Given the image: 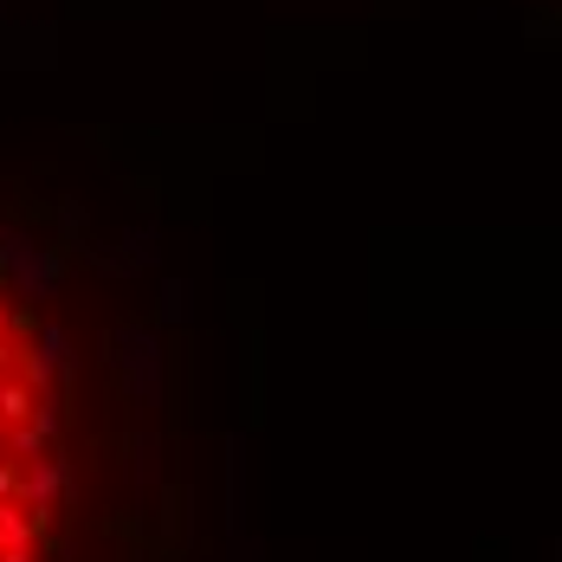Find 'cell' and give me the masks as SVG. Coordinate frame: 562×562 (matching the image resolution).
<instances>
[{
  "label": "cell",
  "instance_id": "obj_1",
  "mask_svg": "<svg viewBox=\"0 0 562 562\" xmlns=\"http://www.w3.org/2000/svg\"><path fill=\"white\" fill-rule=\"evenodd\" d=\"M181 382L149 252L71 188L0 169V562H175Z\"/></svg>",
  "mask_w": 562,
  "mask_h": 562
}]
</instances>
